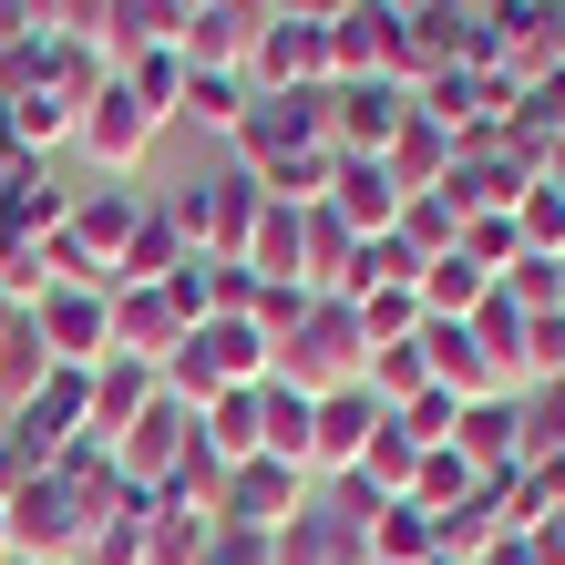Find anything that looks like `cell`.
Instances as JSON below:
<instances>
[{"instance_id":"22","label":"cell","mask_w":565,"mask_h":565,"mask_svg":"<svg viewBox=\"0 0 565 565\" xmlns=\"http://www.w3.org/2000/svg\"><path fill=\"white\" fill-rule=\"evenodd\" d=\"M73 114H83V104H62L52 83H31V93H0V124H11V154H21V164H42L52 145H73Z\"/></svg>"},{"instance_id":"39","label":"cell","mask_w":565,"mask_h":565,"mask_svg":"<svg viewBox=\"0 0 565 565\" xmlns=\"http://www.w3.org/2000/svg\"><path fill=\"white\" fill-rule=\"evenodd\" d=\"M11 565H21V555H11Z\"/></svg>"},{"instance_id":"36","label":"cell","mask_w":565,"mask_h":565,"mask_svg":"<svg viewBox=\"0 0 565 565\" xmlns=\"http://www.w3.org/2000/svg\"><path fill=\"white\" fill-rule=\"evenodd\" d=\"M268 11H278V21H319V31H329V21L350 11V0H268Z\"/></svg>"},{"instance_id":"18","label":"cell","mask_w":565,"mask_h":565,"mask_svg":"<svg viewBox=\"0 0 565 565\" xmlns=\"http://www.w3.org/2000/svg\"><path fill=\"white\" fill-rule=\"evenodd\" d=\"M154 391H164V381L145 371V360H124V350H114V360H93V371H83V431H104V443H114V431L135 422Z\"/></svg>"},{"instance_id":"31","label":"cell","mask_w":565,"mask_h":565,"mask_svg":"<svg viewBox=\"0 0 565 565\" xmlns=\"http://www.w3.org/2000/svg\"><path fill=\"white\" fill-rule=\"evenodd\" d=\"M350 309H360V329H371V350H391V340L422 329V298L412 288H371V298H350Z\"/></svg>"},{"instance_id":"32","label":"cell","mask_w":565,"mask_h":565,"mask_svg":"<svg viewBox=\"0 0 565 565\" xmlns=\"http://www.w3.org/2000/svg\"><path fill=\"white\" fill-rule=\"evenodd\" d=\"M124 83H135L145 104L175 124V104H185V52H145V62H124Z\"/></svg>"},{"instance_id":"3","label":"cell","mask_w":565,"mask_h":565,"mask_svg":"<svg viewBox=\"0 0 565 565\" xmlns=\"http://www.w3.org/2000/svg\"><path fill=\"white\" fill-rule=\"evenodd\" d=\"M278 565H371V504H350V483H309L278 535H268Z\"/></svg>"},{"instance_id":"6","label":"cell","mask_w":565,"mask_h":565,"mask_svg":"<svg viewBox=\"0 0 565 565\" xmlns=\"http://www.w3.org/2000/svg\"><path fill=\"white\" fill-rule=\"evenodd\" d=\"M154 135H164V114H154L124 73H104V83L83 93V114H73V145L93 154V175H124V164H145Z\"/></svg>"},{"instance_id":"38","label":"cell","mask_w":565,"mask_h":565,"mask_svg":"<svg viewBox=\"0 0 565 565\" xmlns=\"http://www.w3.org/2000/svg\"><path fill=\"white\" fill-rule=\"evenodd\" d=\"M0 565H11V535H0Z\"/></svg>"},{"instance_id":"33","label":"cell","mask_w":565,"mask_h":565,"mask_svg":"<svg viewBox=\"0 0 565 565\" xmlns=\"http://www.w3.org/2000/svg\"><path fill=\"white\" fill-rule=\"evenodd\" d=\"M104 21H114V0H52V31H62V42H93V52H104Z\"/></svg>"},{"instance_id":"19","label":"cell","mask_w":565,"mask_h":565,"mask_svg":"<svg viewBox=\"0 0 565 565\" xmlns=\"http://www.w3.org/2000/svg\"><path fill=\"white\" fill-rule=\"evenodd\" d=\"M185 257H195V247H185V226L164 216V206H145V216H135V237H124V257H114V278H104V288H164V278L185 268Z\"/></svg>"},{"instance_id":"24","label":"cell","mask_w":565,"mask_h":565,"mask_svg":"<svg viewBox=\"0 0 565 565\" xmlns=\"http://www.w3.org/2000/svg\"><path fill=\"white\" fill-rule=\"evenodd\" d=\"M195 443H206L226 473H237V462H257V452H268V431H257V391H216V402L195 412Z\"/></svg>"},{"instance_id":"17","label":"cell","mask_w":565,"mask_h":565,"mask_svg":"<svg viewBox=\"0 0 565 565\" xmlns=\"http://www.w3.org/2000/svg\"><path fill=\"white\" fill-rule=\"evenodd\" d=\"M175 340H185V309H175L164 288H114V350H124V360L164 371V360H175Z\"/></svg>"},{"instance_id":"2","label":"cell","mask_w":565,"mask_h":565,"mask_svg":"<svg viewBox=\"0 0 565 565\" xmlns=\"http://www.w3.org/2000/svg\"><path fill=\"white\" fill-rule=\"evenodd\" d=\"M257 206H268V185H257L237 154H226L216 175H195L185 195H164V216L185 226V247H195V257H247V226H257Z\"/></svg>"},{"instance_id":"37","label":"cell","mask_w":565,"mask_h":565,"mask_svg":"<svg viewBox=\"0 0 565 565\" xmlns=\"http://www.w3.org/2000/svg\"><path fill=\"white\" fill-rule=\"evenodd\" d=\"M391 11H402V21H422V11H431V0H391Z\"/></svg>"},{"instance_id":"35","label":"cell","mask_w":565,"mask_h":565,"mask_svg":"<svg viewBox=\"0 0 565 565\" xmlns=\"http://www.w3.org/2000/svg\"><path fill=\"white\" fill-rule=\"evenodd\" d=\"M31 31H52V0H0V52L31 42Z\"/></svg>"},{"instance_id":"23","label":"cell","mask_w":565,"mask_h":565,"mask_svg":"<svg viewBox=\"0 0 565 565\" xmlns=\"http://www.w3.org/2000/svg\"><path fill=\"white\" fill-rule=\"evenodd\" d=\"M412 298H422V319H473L483 298H493V278H483V268H473L462 247H443V257H422Z\"/></svg>"},{"instance_id":"4","label":"cell","mask_w":565,"mask_h":565,"mask_svg":"<svg viewBox=\"0 0 565 565\" xmlns=\"http://www.w3.org/2000/svg\"><path fill=\"white\" fill-rule=\"evenodd\" d=\"M0 535H11V555H21V565H73V555H83V535H93V514H83L52 473H21L11 493H0Z\"/></svg>"},{"instance_id":"29","label":"cell","mask_w":565,"mask_h":565,"mask_svg":"<svg viewBox=\"0 0 565 565\" xmlns=\"http://www.w3.org/2000/svg\"><path fill=\"white\" fill-rule=\"evenodd\" d=\"M185 124H206V135H237L247 124V73H185Z\"/></svg>"},{"instance_id":"8","label":"cell","mask_w":565,"mask_h":565,"mask_svg":"<svg viewBox=\"0 0 565 565\" xmlns=\"http://www.w3.org/2000/svg\"><path fill=\"white\" fill-rule=\"evenodd\" d=\"M412 124V83H329V154H391Z\"/></svg>"},{"instance_id":"5","label":"cell","mask_w":565,"mask_h":565,"mask_svg":"<svg viewBox=\"0 0 565 565\" xmlns=\"http://www.w3.org/2000/svg\"><path fill=\"white\" fill-rule=\"evenodd\" d=\"M31 329H42L52 371H93V360H114V288L104 278H62L31 298Z\"/></svg>"},{"instance_id":"30","label":"cell","mask_w":565,"mask_h":565,"mask_svg":"<svg viewBox=\"0 0 565 565\" xmlns=\"http://www.w3.org/2000/svg\"><path fill=\"white\" fill-rule=\"evenodd\" d=\"M514 237H524V257H565V185H524L514 195Z\"/></svg>"},{"instance_id":"28","label":"cell","mask_w":565,"mask_h":565,"mask_svg":"<svg viewBox=\"0 0 565 565\" xmlns=\"http://www.w3.org/2000/svg\"><path fill=\"white\" fill-rule=\"evenodd\" d=\"M216 535V514H195V504H164L154 493V514H145V565H195Z\"/></svg>"},{"instance_id":"21","label":"cell","mask_w":565,"mask_h":565,"mask_svg":"<svg viewBox=\"0 0 565 565\" xmlns=\"http://www.w3.org/2000/svg\"><path fill=\"white\" fill-rule=\"evenodd\" d=\"M298 257H309V206H288V195H268L247 226V268L268 288H298Z\"/></svg>"},{"instance_id":"20","label":"cell","mask_w":565,"mask_h":565,"mask_svg":"<svg viewBox=\"0 0 565 565\" xmlns=\"http://www.w3.org/2000/svg\"><path fill=\"white\" fill-rule=\"evenodd\" d=\"M185 42V0H114V21H104V62L124 73V62H145V52H175Z\"/></svg>"},{"instance_id":"34","label":"cell","mask_w":565,"mask_h":565,"mask_svg":"<svg viewBox=\"0 0 565 565\" xmlns=\"http://www.w3.org/2000/svg\"><path fill=\"white\" fill-rule=\"evenodd\" d=\"M195 565H278V555H268V535H237V524H216Z\"/></svg>"},{"instance_id":"7","label":"cell","mask_w":565,"mask_h":565,"mask_svg":"<svg viewBox=\"0 0 565 565\" xmlns=\"http://www.w3.org/2000/svg\"><path fill=\"white\" fill-rule=\"evenodd\" d=\"M185 443H195V412L154 391V402L114 431V462H124V483H135V493H164V483H175V462H185Z\"/></svg>"},{"instance_id":"1","label":"cell","mask_w":565,"mask_h":565,"mask_svg":"<svg viewBox=\"0 0 565 565\" xmlns=\"http://www.w3.org/2000/svg\"><path fill=\"white\" fill-rule=\"evenodd\" d=\"M360 360H371V329H360V309H350V298H309V319L278 340V381L319 402V391H350V381H360Z\"/></svg>"},{"instance_id":"14","label":"cell","mask_w":565,"mask_h":565,"mask_svg":"<svg viewBox=\"0 0 565 565\" xmlns=\"http://www.w3.org/2000/svg\"><path fill=\"white\" fill-rule=\"evenodd\" d=\"M185 350L206 360V381H216V391H257V381L278 371V350H268V329H257V319H195V329H185Z\"/></svg>"},{"instance_id":"26","label":"cell","mask_w":565,"mask_h":565,"mask_svg":"<svg viewBox=\"0 0 565 565\" xmlns=\"http://www.w3.org/2000/svg\"><path fill=\"white\" fill-rule=\"evenodd\" d=\"M371 565H443V535H431V514L412 504V493L371 514Z\"/></svg>"},{"instance_id":"10","label":"cell","mask_w":565,"mask_h":565,"mask_svg":"<svg viewBox=\"0 0 565 565\" xmlns=\"http://www.w3.org/2000/svg\"><path fill=\"white\" fill-rule=\"evenodd\" d=\"M319 83H329V31L268 11V31H257V52H247V93H319Z\"/></svg>"},{"instance_id":"15","label":"cell","mask_w":565,"mask_h":565,"mask_svg":"<svg viewBox=\"0 0 565 565\" xmlns=\"http://www.w3.org/2000/svg\"><path fill=\"white\" fill-rule=\"evenodd\" d=\"M381 422H391V412H381L360 381H350V391H319V443H309V473H319V483H340L350 462L371 452V431H381Z\"/></svg>"},{"instance_id":"9","label":"cell","mask_w":565,"mask_h":565,"mask_svg":"<svg viewBox=\"0 0 565 565\" xmlns=\"http://www.w3.org/2000/svg\"><path fill=\"white\" fill-rule=\"evenodd\" d=\"M309 504V473H298V462H237V473H226V493H216V524H237V535H278V524Z\"/></svg>"},{"instance_id":"25","label":"cell","mask_w":565,"mask_h":565,"mask_svg":"<svg viewBox=\"0 0 565 565\" xmlns=\"http://www.w3.org/2000/svg\"><path fill=\"white\" fill-rule=\"evenodd\" d=\"M42 381H52V350H42V329H31V309H11L0 319V412H21Z\"/></svg>"},{"instance_id":"13","label":"cell","mask_w":565,"mask_h":565,"mask_svg":"<svg viewBox=\"0 0 565 565\" xmlns=\"http://www.w3.org/2000/svg\"><path fill=\"white\" fill-rule=\"evenodd\" d=\"M422 371H431V391H452V402H493V391H514L504 360H493L462 319H422Z\"/></svg>"},{"instance_id":"12","label":"cell","mask_w":565,"mask_h":565,"mask_svg":"<svg viewBox=\"0 0 565 565\" xmlns=\"http://www.w3.org/2000/svg\"><path fill=\"white\" fill-rule=\"evenodd\" d=\"M257 31H268V0H206V11H185V73H247Z\"/></svg>"},{"instance_id":"16","label":"cell","mask_w":565,"mask_h":565,"mask_svg":"<svg viewBox=\"0 0 565 565\" xmlns=\"http://www.w3.org/2000/svg\"><path fill=\"white\" fill-rule=\"evenodd\" d=\"M135 216H145V195L104 175V185H83V195H73V216H62V237H73V247L93 257V268L114 278V257H124V237H135Z\"/></svg>"},{"instance_id":"11","label":"cell","mask_w":565,"mask_h":565,"mask_svg":"<svg viewBox=\"0 0 565 565\" xmlns=\"http://www.w3.org/2000/svg\"><path fill=\"white\" fill-rule=\"evenodd\" d=\"M319 206L340 216L350 237H391V226H402V206H412V195L391 185V164H381V154H340V164H329V195H319Z\"/></svg>"},{"instance_id":"27","label":"cell","mask_w":565,"mask_h":565,"mask_svg":"<svg viewBox=\"0 0 565 565\" xmlns=\"http://www.w3.org/2000/svg\"><path fill=\"white\" fill-rule=\"evenodd\" d=\"M145 514H154V493L124 483V504H114V514H93V535H83L73 565H145Z\"/></svg>"}]
</instances>
